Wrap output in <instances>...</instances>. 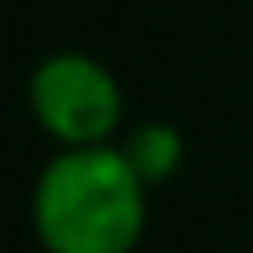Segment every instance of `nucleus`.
Listing matches in <instances>:
<instances>
[{
  "label": "nucleus",
  "mask_w": 253,
  "mask_h": 253,
  "mask_svg": "<svg viewBox=\"0 0 253 253\" xmlns=\"http://www.w3.org/2000/svg\"><path fill=\"white\" fill-rule=\"evenodd\" d=\"M118 150L126 155V164L136 169V178H141L145 188H160L183 164V136L173 131L169 122H141V126H131V131L122 136Z\"/></svg>",
  "instance_id": "3"
},
{
  "label": "nucleus",
  "mask_w": 253,
  "mask_h": 253,
  "mask_svg": "<svg viewBox=\"0 0 253 253\" xmlns=\"http://www.w3.org/2000/svg\"><path fill=\"white\" fill-rule=\"evenodd\" d=\"M28 108L61 150H84V145H113L126 103L118 75L103 61L84 52H52L38 61L28 80Z\"/></svg>",
  "instance_id": "2"
},
{
  "label": "nucleus",
  "mask_w": 253,
  "mask_h": 253,
  "mask_svg": "<svg viewBox=\"0 0 253 253\" xmlns=\"http://www.w3.org/2000/svg\"><path fill=\"white\" fill-rule=\"evenodd\" d=\"M145 192L118 145L56 150L33 183V235L42 253H136Z\"/></svg>",
  "instance_id": "1"
}]
</instances>
